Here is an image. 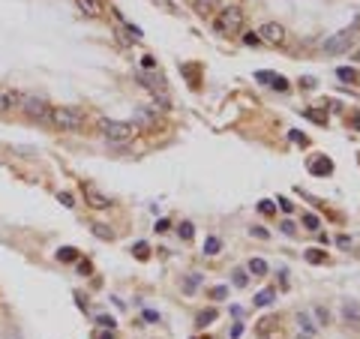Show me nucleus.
Wrapping results in <instances>:
<instances>
[{"label": "nucleus", "mask_w": 360, "mask_h": 339, "mask_svg": "<svg viewBox=\"0 0 360 339\" xmlns=\"http://www.w3.org/2000/svg\"><path fill=\"white\" fill-rule=\"evenodd\" d=\"M135 132L138 129H135L132 120H102V135L114 144H126V141L135 138Z\"/></svg>", "instance_id": "nucleus-1"}, {"label": "nucleus", "mask_w": 360, "mask_h": 339, "mask_svg": "<svg viewBox=\"0 0 360 339\" xmlns=\"http://www.w3.org/2000/svg\"><path fill=\"white\" fill-rule=\"evenodd\" d=\"M240 27H243V9L240 6H234V3H228L225 9H219V15H216V30L219 33H237Z\"/></svg>", "instance_id": "nucleus-2"}, {"label": "nucleus", "mask_w": 360, "mask_h": 339, "mask_svg": "<svg viewBox=\"0 0 360 339\" xmlns=\"http://www.w3.org/2000/svg\"><path fill=\"white\" fill-rule=\"evenodd\" d=\"M51 123L57 129H81L84 114L78 108H69V105H60V108H51Z\"/></svg>", "instance_id": "nucleus-3"}, {"label": "nucleus", "mask_w": 360, "mask_h": 339, "mask_svg": "<svg viewBox=\"0 0 360 339\" xmlns=\"http://www.w3.org/2000/svg\"><path fill=\"white\" fill-rule=\"evenodd\" d=\"M354 36H357V30H339L321 42V51L324 54H342V51H348L354 45Z\"/></svg>", "instance_id": "nucleus-4"}, {"label": "nucleus", "mask_w": 360, "mask_h": 339, "mask_svg": "<svg viewBox=\"0 0 360 339\" xmlns=\"http://www.w3.org/2000/svg\"><path fill=\"white\" fill-rule=\"evenodd\" d=\"M21 108L30 120H36V123H51V108H48V102L42 96H24L21 99Z\"/></svg>", "instance_id": "nucleus-5"}, {"label": "nucleus", "mask_w": 360, "mask_h": 339, "mask_svg": "<svg viewBox=\"0 0 360 339\" xmlns=\"http://www.w3.org/2000/svg\"><path fill=\"white\" fill-rule=\"evenodd\" d=\"M276 330H279V318L276 315H264V318L255 321V336H258V339H276V336H273Z\"/></svg>", "instance_id": "nucleus-6"}, {"label": "nucleus", "mask_w": 360, "mask_h": 339, "mask_svg": "<svg viewBox=\"0 0 360 339\" xmlns=\"http://www.w3.org/2000/svg\"><path fill=\"white\" fill-rule=\"evenodd\" d=\"M138 81H141V84H147L153 93L159 90V99H162V102L168 99V84H165V78H162V75H156V72H141V75H138Z\"/></svg>", "instance_id": "nucleus-7"}, {"label": "nucleus", "mask_w": 360, "mask_h": 339, "mask_svg": "<svg viewBox=\"0 0 360 339\" xmlns=\"http://www.w3.org/2000/svg\"><path fill=\"white\" fill-rule=\"evenodd\" d=\"M261 39L270 42V45H285V27L276 24V21L264 24V27H261Z\"/></svg>", "instance_id": "nucleus-8"}, {"label": "nucleus", "mask_w": 360, "mask_h": 339, "mask_svg": "<svg viewBox=\"0 0 360 339\" xmlns=\"http://www.w3.org/2000/svg\"><path fill=\"white\" fill-rule=\"evenodd\" d=\"M21 105V93L9 90V87H0V114H6L12 108H18Z\"/></svg>", "instance_id": "nucleus-9"}, {"label": "nucleus", "mask_w": 360, "mask_h": 339, "mask_svg": "<svg viewBox=\"0 0 360 339\" xmlns=\"http://www.w3.org/2000/svg\"><path fill=\"white\" fill-rule=\"evenodd\" d=\"M75 3L87 18H102V15H105V3H102V0H75Z\"/></svg>", "instance_id": "nucleus-10"}, {"label": "nucleus", "mask_w": 360, "mask_h": 339, "mask_svg": "<svg viewBox=\"0 0 360 339\" xmlns=\"http://www.w3.org/2000/svg\"><path fill=\"white\" fill-rule=\"evenodd\" d=\"M309 171L318 174V177H327V174H333V162L327 156H312L309 159Z\"/></svg>", "instance_id": "nucleus-11"}, {"label": "nucleus", "mask_w": 360, "mask_h": 339, "mask_svg": "<svg viewBox=\"0 0 360 339\" xmlns=\"http://www.w3.org/2000/svg\"><path fill=\"white\" fill-rule=\"evenodd\" d=\"M342 315H345V321H351L354 327H360V303H354V300L348 303L345 300V303H342Z\"/></svg>", "instance_id": "nucleus-12"}, {"label": "nucleus", "mask_w": 360, "mask_h": 339, "mask_svg": "<svg viewBox=\"0 0 360 339\" xmlns=\"http://www.w3.org/2000/svg\"><path fill=\"white\" fill-rule=\"evenodd\" d=\"M84 198H87V204H90V207H96V210H105V207L111 204L108 198H102V195H99V192H93V189L84 192Z\"/></svg>", "instance_id": "nucleus-13"}, {"label": "nucleus", "mask_w": 360, "mask_h": 339, "mask_svg": "<svg viewBox=\"0 0 360 339\" xmlns=\"http://www.w3.org/2000/svg\"><path fill=\"white\" fill-rule=\"evenodd\" d=\"M273 300H276V291H273V288H264L261 294H255V306H270Z\"/></svg>", "instance_id": "nucleus-14"}, {"label": "nucleus", "mask_w": 360, "mask_h": 339, "mask_svg": "<svg viewBox=\"0 0 360 339\" xmlns=\"http://www.w3.org/2000/svg\"><path fill=\"white\" fill-rule=\"evenodd\" d=\"M249 273H252V276H264V273H267V261H264V258H252V261H249Z\"/></svg>", "instance_id": "nucleus-15"}, {"label": "nucleus", "mask_w": 360, "mask_h": 339, "mask_svg": "<svg viewBox=\"0 0 360 339\" xmlns=\"http://www.w3.org/2000/svg\"><path fill=\"white\" fill-rule=\"evenodd\" d=\"M213 321H216V309H204V312H198L195 324L198 327H207V324H213Z\"/></svg>", "instance_id": "nucleus-16"}, {"label": "nucleus", "mask_w": 360, "mask_h": 339, "mask_svg": "<svg viewBox=\"0 0 360 339\" xmlns=\"http://www.w3.org/2000/svg\"><path fill=\"white\" fill-rule=\"evenodd\" d=\"M90 228H93V234H96V237H102V240H111V237H114V231H111L108 225H102V222H93Z\"/></svg>", "instance_id": "nucleus-17"}, {"label": "nucleus", "mask_w": 360, "mask_h": 339, "mask_svg": "<svg viewBox=\"0 0 360 339\" xmlns=\"http://www.w3.org/2000/svg\"><path fill=\"white\" fill-rule=\"evenodd\" d=\"M306 261H309V264H324L327 255H324L321 249H306Z\"/></svg>", "instance_id": "nucleus-18"}, {"label": "nucleus", "mask_w": 360, "mask_h": 339, "mask_svg": "<svg viewBox=\"0 0 360 339\" xmlns=\"http://www.w3.org/2000/svg\"><path fill=\"white\" fill-rule=\"evenodd\" d=\"M336 75H339L342 81H351V84H354V81L360 78V75L354 72V69H348V66H339V69H336Z\"/></svg>", "instance_id": "nucleus-19"}, {"label": "nucleus", "mask_w": 360, "mask_h": 339, "mask_svg": "<svg viewBox=\"0 0 360 339\" xmlns=\"http://www.w3.org/2000/svg\"><path fill=\"white\" fill-rule=\"evenodd\" d=\"M303 225L309 228V231H318V228H321V219L315 216V213H306V216H303Z\"/></svg>", "instance_id": "nucleus-20"}, {"label": "nucleus", "mask_w": 360, "mask_h": 339, "mask_svg": "<svg viewBox=\"0 0 360 339\" xmlns=\"http://www.w3.org/2000/svg\"><path fill=\"white\" fill-rule=\"evenodd\" d=\"M219 249H222V243H219V237H207V243H204V252H207V255H216V252H219Z\"/></svg>", "instance_id": "nucleus-21"}, {"label": "nucleus", "mask_w": 360, "mask_h": 339, "mask_svg": "<svg viewBox=\"0 0 360 339\" xmlns=\"http://www.w3.org/2000/svg\"><path fill=\"white\" fill-rule=\"evenodd\" d=\"M57 258L60 261H78V252H75L72 246H66V249H60V252H57Z\"/></svg>", "instance_id": "nucleus-22"}, {"label": "nucleus", "mask_w": 360, "mask_h": 339, "mask_svg": "<svg viewBox=\"0 0 360 339\" xmlns=\"http://www.w3.org/2000/svg\"><path fill=\"white\" fill-rule=\"evenodd\" d=\"M192 234H195L192 222H183V225H180V237H183V240H192Z\"/></svg>", "instance_id": "nucleus-23"}, {"label": "nucleus", "mask_w": 360, "mask_h": 339, "mask_svg": "<svg viewBox=\"0 0 360 339\" xmlns=\"http://www.w3.org/2000/svg\"><path fill=\"white\" fill-rule=\"evenodd\" d=\"M258 213L270 216V213H276V204H273V201H258Z\"/></svg>", "instance_id": "nucleus-24"}, {"label": "nucleus", "mask_w": 360, "mask_h": 339, "mask_svg": "<svg viewBox=\"0 0 360 339\" xmlns=\"http://www.w3.org/2000/svg\"><path fill=\"white\" fill-rule=\"evenodd\" d=\"M210 297H213V300H225V297H228V288H225V285H216V288L210 291Z\"/></svg>", "instance_id": "nucleus-25"}, {"label": "nucleus", "mask_w": 360, "mask_h": 339, "mask_svg": "<svg viewBox=\"0 0 360 339\" xmlns=\"http://www.w3.org/2000/svg\"><path fill=\"white\" fill-rule=\"evenodd\" d=\"M273 78H276V72H267V69H261V72H258V81L261 84H273Z\"/></svg>", "instance_id": "nucleus-26"}, {"label": "nucleus", "mask_w": 360, "mask_h": 339, "mask_svg": "<svg viewBox=\"0 0 360 339\" xmlns=\"http://www.w3.org/2000/svg\"><path fill=\"white\" fill-rule=\"evenodd\" d=\"M147 255H150V249H147L144 243H138V246H135V258H141V261H144Z\"/></svg>", "instance_id": "nucleus-27"}, {"label": "nucleus", "mask_w": 360, "mask_h": 339, "mask_svg": "<svg viewBox=\"0 0 360 339\" xmlns=\"http://www.w3.org/2000/svg\"><path fill=\"white\" fill-rule=\"evenodd\" d=\"M291 141H297V144H309V138H306L303 132H297V129L291 132Z\"/></svg>", "instance_id": "nucleus-28"}, {"label": "nucleus", "mask_w": 360, "mask_h": 339, "mask_svg": "<svg viewBox=\"0 0 360 339\" xmlns=\"http://www.w3.org/2000/svg\"><path fill=\"white\" fill-rule=\"evenodd\" d=\"M297 321H300V327L306 330V336H309V333H312V324H309V318H306V315H297Z\"/></svg>", "instance_id": "nucleus-29"}, {"label": "nucleus", "mask_w": 360, "mask_h": 339, "mask_svg": "<svg viewBox=\"0 0 360 339\" xmlns=\"http://www.w3.org/2000/svg\"><path fill=\"white\" fill-rule=\"evenodd\" d=\"M234 285H240V288L246 285V273L243 270H234Z\"/></svg>", "instance_id": "nucleus-30"}, {"label": "nucleus", "mask_w": 360, "mask_h": 339, "mask_svg": "<svg viewBox=\"0 0 360 339\" xmlns=\"http://www.w3.org/2000/svg\"><path fill=\"white\" fill-rule=\"evenodd\" d=\"M273 87H276V90H288V81L276 75V78H273Z\"/></svg>", "instance_id": "nucleus-31"}, {"label": "nucleus", "mask_w": 360, "mask_h": 339, "mask_svg": "<svg viewBox=\"0 0 360 339\" xmlns=\"http://www.w3.org/2000/svg\"><path fill=\"white\" fill-rule=\"evenodd\" d=\"M57 198H60V201H63L66 207H72V204H75V201H72V195H69V192H60V195H57Z\"/></svg>", "instance_id": "nucleus-32"}, {"label": "nucleus", "mask_w": 360, "mask_h": 339, "mask_svg": "<svg viewBox=\"0 0 360 339\" xmlns=\"http://www.w3.org/2000/svg\"><path fill=\"white\" fill-rule=\"evenodd\" d=\"M252 234H255V237H261V240H267V231H264L261 225H252Z\"/></svg>", "instance_id": "nucleus-33"}, {"label": "nucleus", "mask_w": 360, "mask_h": 339, "mask_svg": "<svg viewBox=\"0 0 360 339\" xmlns=\"http://www.w3.org/2000/svg\"><path fill=\"white\" fill-rule=\"evenodd\" d=\"M99 324H105L108 330H114V318H108V315H99Z\"/></svg>", "instance_id": "nucleus-34"}, {"label": "nucleus", "mask_w": 360, "mask_h": 339, "mask_svg": "<svg viewBox=\"0 0 360 339\" xmlns=\"http://www.w3.org/2000/svg\"><path fill=\"white\" fill-rule=\"evenodd\" d=\"M315 312H318V321H321V324H327V321H330V315H327V309H321V306H318Z\"/></svg>", "instance_id": "nucleus-35"}, {"label": "nucleus", "mask_w": 360, "mask_h": 339, "mask_svg": "<svg viewBox=\"0 0 360 339\" xmlns=\"http://www.w3.org/2000/svg\"><path fill=\"white\" fill-rule=\"evenodd\" d=\"M306 117H312V120H318V123H324V114H321V111H306Z\"/></svg>", "instance_id": "nucleus-36"}, {"label": "nucleus", "mask_w": 360, "mask_h": 339, "mask_svg": "<svg viewBox=\"0 0 360 339\" xmlns=\"http://www.w3.org/2000/svg\"><path fill=\"white\" fill-rule=\"evenodd\" d=\"M243 39H246V45H258V36H255V33H246Z\"/></svg>", "instance_id": "nucleus-37"}, {"label": "nucleus", "mask_w": 360, "mask_h": 339, "mask_svg": "<svg viewBox=\"0 0 360 339\" xmlns=\"http://www.w3.org/2000/svg\"><path fill=\"white\" fill-rule=\"evenodd\" d=\"M78 273L87 276V273H90V264H87V261H81V264H78Z\"/></svg>", "instance_id": "nucleus-38"}, {"label": "nucleus", "mask_w": 360, "mask_h": 339, "mask_svg": "<svg viewBox=\"0 0 360 339\" xmlns=\"http://www.w3.org/2000/svg\"><path fill=\"white\" fill-rule=\"evenodd\" d=\"M96 339H114L111 333H96Z\"/></svg>", "instance_id": "nucleus-39"}, {"label": "nucleus", "mask_w": 360, "mask_h": 339, "mask_svg": "<svg viewBox=\"0 0 360 339\" xmlns=\"http://www.w3.org/2000/svg\"><path fill=\"white\" fill-rule=\"evenodd\" d=\"M198 339H210V336H198Z\"/></svg>", "instance_id": "nucleus-40"}, {"label": "nucleus", "mask_w": 360, "mask_h": 339, "mask_svg": "<svg viewBox=\"0 0 360 339\" xmlns=\"http://www.w3.org/2000/svg\"><path fill=\"white\" fill-rule=\"evenodd\" d=\"M357 60H360V51H357Z\"/></svg>", "instance_id": "nucleus-41"}]
</instances>
